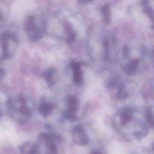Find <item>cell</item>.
Masks as SVG:
<instances>
[{"label": "cell", "instance_id": "cell-1", "mask_svg": "<svg viewBox=\"0 0 154 154\" xmlns=\"http://www.w3.org/2000/svg\"><path fill=\"white\" fill-rule=\"evenodd\" d=\"M7 105L8 109L11 111L20 114L24 119L29 117L32 113L28 100L23 96L20 95L9 99Z\"/></svg>", "mask_w": 154, "mask_h": 154}, {"label": "cell", "instance_id": "cell-2", "mask_svg": "<svg viewBox=\"0 0 154 154\" xmlns=\"http://www.w3.org/2000/svg\"><path fill=\"white\" fill-rule=\"evenodd\" d=\"M20 154H40L39 146L26 141L23 143L19 147Z\"/></svg>", "mask_w": 154, "mask_h": 154}, {"label": "cell", "instance_id": "cell-3", "mask_svg": "<svg viewBox=\"0 0 154 154\" xmlns=\"http://www.w3.org/2000/svg\"><path fill=\"white\" fill-rule=\"evenodd\" d=\"M54 108V104L46 102V100H43L38 106V111L42 116L47 117L52 112Z\"/></svg>", "mask_w": 154, "mask_h": 154}, {"label": "cell", "instance_id": "cell-4", "mask_svg": "<svg viewBox=\"0 0 154 154\" xmlns=\"http://www.w3.org/2000/svg\"><path fill=\"white\" fill-rule=\"evenodd\" d=\"M5 75V72L4 69L0 68V80L2 79Z\"/></svg>", "mask_w": 154, "mask_h": 154}]
</instances>
